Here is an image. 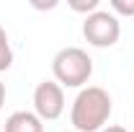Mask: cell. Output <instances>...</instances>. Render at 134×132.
<instances>
[{
  "instance_id": "obj_1",
  "label": "cell",
  "mask_w": 134,
  "mask_h": 132,
  "mask_svg": "<svg viewBox=\"0 0 134 132\" xmlns=\"http://www.w3.org/2000/svg\"><path fill=\"white\" fill-rule=\"evenodd\" d=\"M114 111V101L106 88L85 85L70 106V122L75 132H100L108 124V116Z\"/></svg>"
},
{
  "instance_id": "obj_2",
  "label": "cell",
  "mask_w": 134,
  "mask_h": 132,
  "mask_svg": "<svg viewBox=\"0 0 134 132\" xmlns=\"http://www.w3.org/2000/svg\"><path fill=\"white\" fill-rule=\"evenodd\" d=\"M52 75L62 88H85L93 75V60L83 47H65L52 60Z\"/></svg>"
},
{
  "instance_id": "obj_3",
  "label": "cell",
  "mask_w": 134,
  "mask_h": 132,
  "mask_svg": "<svg viewBox=\"0 0 134 132\" xmlns=\"http://www.w3.org/2000/svg\"><path fill=\"white\" fill-rule=\"evenodd\" d=\"M83 36L90 47H98V49H108L114 47L121 36V21L119 16H114L111 11H103L98 8L96 13L85 16L83 21Z\"/></svg>"
},
{
  "instance_id": "obj_4",
  "label": "cell",
  "mask_w": 134,
  "mask_h": 132,
  "mask_svg": "<svg viewBox=\"0 0 134 132\" xmlns=\"http://www.w3.org/2000/svg\"><path fill=\"white\" fill-rule=\"evenodd\" d=\"M65 111V88L57 80H41L34 88V114L41 122H54Z\"/></svg>"
},
{
  "instance_id": "obj_5",
  "label": "cell",
  "mask_w": 134,
  "mask_h": 132,
  "mask_svg": "<svg viewBox=\"0 0 134 132\" xmlns=\"http://www.w3.org/2000/svg\"><path fill=\"white\" fill-rule=\"evenodd\" d=\"M3 132H44V122L34 111H13L5 119Z\"/></svg>"
},
{
  "instance_id": "obj_6",
  "label": "cell",
  "mask_w": 134,
  "mask_h": 132,
  "mask_svg": "<svg viewBox=\"0 0 134 132\" xmlns=\"http://www.w3.org/2000/svg\"><path fill=\"white\" fill-rule=\"evenodd\" d=\"M10 65H13V47H10L8 31L0 26V73H5Z\"/></svg>"
},
{
  "instance_id": "obj_7",
  "label": "cell",
  "mask_w": 134,
  "mask_h": 132,
  "mask_svg": "<svg viewBox=\"0 0 134 132\" xmlns=\"http://www.w3.org/2000/svg\"><path fill=\"white\" fill-rule=\"evenodd\" d=\"M108 11L114 16H134V0H111L108 3Z\"/></svg>"
},
{
  "instance_id": "obj_8",
  "label": "cell",
  "mask_w": 134,
  "mask_h": 132,
  "mask_svg": "<svg viewBox=\"0 0 134 132\" xmlns=\"http://www.w3.org/2000/svg\"><path fill=\"white\" fill-rule=\"evenodd\" d=\"M98 0H70V8L75 11V13H85V16H90V13H96L98 11Z\"/></svg>"
},
{
  "instance_id": "obj_9",
  "label": "cell",
  "mask_w": 134,
  "mask_h": 132,
  "mask_svg": "<svg viewBox=\"0 0 134 132\" xmlns=\"http://www.w3.org/2000/svg\"><path fill=\"white\" fill-rule=\"evenodd\" d=\"M100 132H129L126 127H121V124H106Z\"/></svg>"
},
{
  "instance_id": "obj_10",
  "label": "cell",
  "mask_w": 134,
  "mask_h": 132,
  "mask_svg": "<svg viewBox=\"0 0 134 132\" xmlns=\"http://www.w3.org/2000/svg\"><path fill=\"white\" fill-rule=\"evenodd\" d=\"M3 106H5V83L0 80V111H3Z\"/></svg>"
},
{
  "instance_id": "obj_11",
  "label": "cell",
  "mask_w": 134,
  "mask_h": 132,
  "mask_svg": "<svg viewBox=\"0 0 134 132\" xmlns=\"http://www.w3.org/2000/svg\"><path fill=\"white\" fill-rule=\"evenodd\" d=\"M67 132H75V130H67Z\"/></svg>"
},
{
  "instance_id": "obj_12",
  "label": "cell",
  "mask_w": 134,
  "mask_h": 132,
  "mask_svg": "<svg viewBox=\"0 0 134 132\" xmlns=\"http://www.w3.org/2000/svg\"><path fill=\"white\" fill-rule=\"evenodd\" d=\"M132 132H134V130H132Z\"/></svg>"
}]
</instances>
